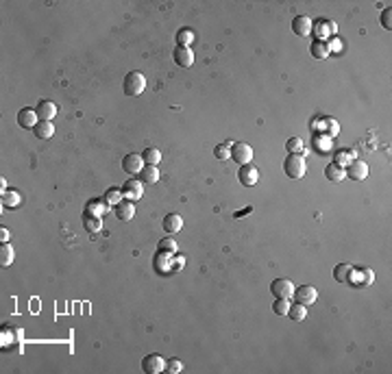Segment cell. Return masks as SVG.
Wrapping results in <instances>:
<instances>
[{
  "label": "cell",
  "instance_id": "cell-1",
  "mask_svg": "<svg viewBox=\"0 0 392 374\" xmlns=\"http://www.w3.org/2000/svg\"><path fill=\"white\" fill-rule=\"evenodd\" d=\"M20 342H22V331L13 324H5L0 331V346L3 350H18Z\"/></svg>",
  "mask_w": 392,
  "mask_h": 374
},
{
  "label": "cell",
  "instance_id": "cell-2",
  "mask_svg": "<svg viewBox=\"0 0 392 374\" xmlns=\"http://www.w3.org/2000/svg\"><path fill=\"white\" fill-rule=\"evenodd\" d=\"M283 172L290 176V179H301L307 172V163L303 155H287L283 161Z\"/></svg>",
  "mask_w": 392,
  "mask_h": 374
},
{
  "label": "cell",
  "instance_id": "cell-3",
  "mask_svg": "<svg viewBox=\"0 0 392 374\" xmlns=\"http://www.w3.org/2000/svg\"><path fill=\"white\" fill-rule=\"evenodd\" d=\"M146 89V76L142 72H129L124 76V94L127 96H140Z\"/></svg>",
  "mask_w": 392,
  "mask_h": 374
},
{
  "label": "cell",
  "instance_id": "cell-4",
  "mask_svg": "<svg viewBox=\"0 0 392 374\" xmlns=\"http://www.w3.org/2000/svg\"><path fill=\"white\" fill-rule=\"evenodd\" d=\"M231 159L238 163V166H246V163H251V159H253V148L248 146L246 142H235L231 146Z\"/></svg>",
  "mask_w": 392,
  "mask_h": 374
},
{
  "label": "cell",
  "instance_id": "cell-5",
  "mask_svg": "<svg viewBox=\"0 0 392 374\" xmlns=\"http://www.w3.org/2000/svg\"><path fill=\"white\" fill-rule=\"evenodd\" d=\"M294 283L290 279H274L272 281V285H270V292L274 294V298H287L290 300L294 296Z\"/></svg>",
  "mask_w": 392,
  "mask_h": 374
},
{
  "label": "cell",
  "instance_id": "cell-6",
  "mask_svg": "<svg viewBox=\"0 0 392 374\" xmlns=\"http://www.w3.org/2000/svg\"><path fill=\"white\" fill-rule=\"evenodd\" d=\"M372 281H375V272H372V270H357V268H351L349 277H346V283L357 285V287L370 285Z\"/></svg>",
  "mask_w": 392,
  "mask_h": 374
},
{
  "label": "cell",
  "instance_id": "cell-7",
  "mask_svg": "<svg viewBox=\"0 0 392 374\" xmlns=\"http://www.w3.org/2000/svg\"><path fill=\"white\" fill-rule=\"evenodd\" d=\"M142 194H144V183L137 181V179H131V181H127L122 185V198L124 200L135 202V200L142 198Z\"/></svg>",
  "mask_w": 392,
  "mask_h": 374
},
{
  "label": "cell",
  "instance_id": "cell-8",
  "mask_svg": "<svg viewBox=\"0 0 392 374\" xmlns=\"http://www.w3.org/2000/svg\"><path fill=\"white\" fill-rule=\"evenodd\" d=\"M166 361L168 359H163L161 355H146L142 361V370L146 374H161L166 370Z\"/></svg>",
  "mask_w": 392,
  "mask_h": 374
},
{
  "label": "cell",
  "instance_id": "cell-9",
  "mask_svg": "<svg viewBox=\"0 0 392 374\" xmlns=\"http://www.w3.org/2000/svg\"><path fill=\"white\" fill-rule=\"evenodd\" d=\"M238 181H240L244 187L257 185V181H259V170L253 168L251 163H246V166H240V170H238Z\"/></svg>",
  "mask_w": 392,
  "mask_h": 374
},
{
  "label": "cell",
  "instance_id": "cell-10",
  "mask_svg": "<svg viewBox=\"0 0 392 374\" xmlns=\"http://www.w3.org/2000/svg\"><path fill=\"white\" fill-rule=\"evenodd\" d=\"M344 170H346V176H351L353 181H364L368 176V163L362 159H353Z\"/></svg>",
  "mask_w": 392,
  "mask_h": 374
},
{
  "label": "cell",
  "instance_id": "cell-11",
  "mask_svg": "<svg viewBox=\"0 0 392 374\" xmlns=\"http://www.w3.org/2000/svg\"><path fill=\"white\" fill-rule=\"evenodd\" d=\"M292 298H297V303H301V305L310 307V305L316 303L318 292L314 290L312 285H301V287H297V290H294V296Z\"/></svg>",
  "mask_w": 392,
  "mask_h": 374
},
{
  "label": "cell",
  "instance_id": "cell-12",
  "mask_svg": "<svg viewBox=\"0 0 392 374\" xmlns=\"http://www.w3.org/2000/svg\"><path fill=\"white\" fill-rule=\"evenodd\" d=\"M314 29V22H312V18L310 16H297L292 20V31H294V35H299V37H307L312 33Z\"/></svg>",
  "mask_w": 392,
  "mask_h": 374
},
{
  "label": "cell",
  "instance_id": "cell-13",
  "mask_svg": "<svg viewBox=\"0 0 392 374\" xmlns=\"http://www.w3.org/2000/svg\"><path fill=\"white\" fill-rule=\"evenodd\" d=\"M122 170H124V172H129V174H140L144 170V157L137 155V153L127 155L122 159Z\"/></svg>",
  "mask_w": 392,
  "mask_h": 374
},
{
  "label": "cell",
  "instance_id": "cell-14",
  "mask_svg": "<svg viewBox=\"0 0 392 374\" xmlns=\"http://www.w3.org/2000/svg\"><path fill=\"white\" fill-rule=\"evenodd\" d=\"M172 59L176 65H181V68H189V65L194 63V50L185 48V46H176L172 52Z\"/></svg>",
  "mask_w": 392,
  "mask_h": 374
},
{
  "label": "cell",
  "instance_id": "cell-15",
  "mask_svg": "<svg viewBox=\"0 0 392 374\" xmlns=\"http://www.w3.org/2000/svg\"><path fill=\"white\" fill-rule=\"evenodd\" d=\"M157 274H172V255L170 253H157V257L153 261Z\"/></svg>",
  "mask_w": 392,
  "mask_h": 374
},
{
  "label": "cell",
  "instance_id": "cell-16",
  "mask_svg": "<svg viewBox=\"0 0 392 374\" xmlns=\"http://www.w3.org/2000/svg\"><path fill=\"white\" fill-rule=\"evenodd\" d=\"M37 122H39V115H37V111L35 109H22L18 113V124L22 129H35L37 127Z\"/></svg>",
  "mask_w": 392,
  "mask_h": 374
},
{
  "label": "cell",
  "instance_id": "cell-17",
  "mask_svg": "<svg viewBox=\"0 0 392 374\" xmlns=\"http://www.w3.org/2000/svg\"><path fill=\"white\" fill-rule=\"evenodd\" d=\"M312 144H314V148L318 150L320 155H329L331 150H333V137H329V135H325V133H316L312 137Z\"/></svg>",
  "mask_w": 392,
  "mask_h": 374
},
{
  "label": "cell",
  "instance_id": "cell-18",
  "mask_svg": "<svg viewBox=\"0 0 392 374\" xmlns=\"http://www.w3.org/2000/svg\"><path fill=\"white\" fill-rule=\"evenodd\" d=\"M135 215V205L131 200H122L120 205H116V218L120 222H131Z\"/></svg>",
  "mask_w": 392,
  "mask_h": 374
},
{
  "label": "cell",
  "instance_id": "cell-19",
  "mask_svg": "<svg viewBox=\"0 0 392 374\" xmlns=\"http://www.w3.org/2000/svg\"><path fill=\"white\" fill-rule=\"evenodd\" d=\"M37 115H39V120H48L52 122V117H57V104L52 102V100H42L37 104Z\"/></svg>",
  "mask_w": 392,
  "mask_h": 374
},
{
  "label": "cell",
  "instance_id": "cell-20",
  "mask_svg": "<svg viewBox=\"0 0 392 374\" xmlns=\"http://www.w3.org/2000/svg\"><path fill=\"white\" fill-rule=\"evenodd\" d=\"M181 228H183V218L179 213H168L166 218H163V231L166 233L172 235V233H179Z\"/></svg>",
  "mask_w": 392,
  "mask_h": 374
},
{
  "label": "cell",
  "instance_id": "cell-21",
  "mask_svg": "<svg viewBox=\"0 0 392 374\" xmlns=\"http://www.w3.org/2000/svg\"><path fill=\"white\" fill-rule=\"evenodd\" d=\"M33 133H35V137H39V140H50V137L55 135V127H52V122H48V120H39L37 127L33 129Z\"/></svg>",
  "mask_w": 392,
  "mask_h": 374
},
{
  "label": "cell",
  "instance_id": "cell-22",
  "mask_svg": "<svg viewBox=\"0 0 392 374\" xmlns=\"http://www.w3.org/2000/svg\"><path fill=\"white\" fill-rule=\"evenodd\" d=\"M312 33L316 35L318 42H325V39L329 37V33H336V24H333V22H318L312 29Z\"/></svg>",
  "mask_w": 392,
  "mask_h": 374
},
{
  "label": "cell",
  "instance_id": "cell-23",
  "mask_svg": "<svg viewBox=\"0 0 392 374\" xmlns=\"http://www.w3.org/2000/svg\"><path fill=\"white\" fill-rule=\"evenodd\" d=\"M325 176H327V181H331V183H340L346 176V170L336 166V163H329V166L325 168Z\"/></svg>",
  "mask_w": 392,
  "mask_h": 374
},
{
  "label": "cell",
  "instance_id": "cell-24",
  "mask_svg": "<svg viewBox=\"0 0 392 374\" xmlns=\"http://www.w3.org/2000/svg\"><path fill=\"white\" fill-rule=\"evenodd\" d=\"M20 202H22V196H20L16 189H7L3 194V205L7 209H16V207H20Z\"/></svg>",
  "mask_w": 392,
  "mask_h": 374
},
{
  "label": "cell",
  "instance_id": "cell-25",
  "mask_svg": "<svg viewBox=\"0 0 392 374\" xmlns=\"http://www.w3.org/2000/svg\"><path fill=\"white\" fill-rule=\"evenodd\" d=\"M140 176H142V183H146V185H153V183L159 181V170H157V166H144Z\"/></svg>",
  "mask_w": 392,
  "mask_h": 374
},
{
  "label": "cell",
  "instance_id": "cell-26",
  "mask_svg": "<svg viewBox=\"0 0 392 374\" xmlns=\"http://www.w3.org/2000/svg\"><path fill=\"white\" fill-rule=\"evenodd\" d=\"M305 144H303V140H301V137H290V140L285 142V150L290 155H303L305 157Z\"/></svg>",
  "mask_w": 392,
  "mask_h": 374
},
{
  "label": "cell",
  "instance_id": "cell-27",
  "mask_svg": "<svg viewBox=\"0 0 392 374\" xmlns=\"http://www.w3.org/2000/svg\"><path fill=\"white\" fill-rule=\"evenodd\" d=\"M107 211V202L105 200H89L87 202V215H96V218H101V215Z\"/></svg>",
  "mask_w": 392,
  "mask_h": 374
},
{
  "label": "cell",
  "instance_id": "cell-28",
  "mask_svg": "<svg viewBox=\"0 0 392 374\" xmlns=\"http://www.w3.org/2000/svg\"><path fill=\"white\" fill-rule=\"evenodd\" d=\"M11 264H13V246L7 241V244L0 246V266L9 268Z\"/></svg>",
  "mask_w": 392,
  "mask_h": 374
},
{
  "label": "cell",
  "instance_id": "cell-29",
  "mask_svg": "<svg viewBox=\"0 0 392 374\" xmlns=\"http://www.w3.org/2000/svg\"><path fill=\"white\" fill-rule=\"evenodd\" d=\"M194 42V31L192 29H181L176 31V46H185L189 48V44Z\"/></svg>",
  "mask_w": 392,
  "mask_h": 374
},
{
  "label": "cell",
  "instance_id": "cell-30",
  "mask_svg": "<svg viewBox=\"0 0 392 374\" xmlns=\"http://www.w3.org/2000/svg\"><path fill=\"white\" fill-rule=\"evenodd\" d=\"M353 159H355V153H351V150H340V153H336V157H333V163L340 168H346Z\"/></svg>",
  "mask_w": 392,
  "mask_h": 374
},
{
  "label": "cell",
  "instance_id": "cell-31",
  "mask_svg": "<svg viewBox=\"0 0 392 374\" xmlns=\"http://www.w3.org/2000/svg\"><path fill=\"white\" fill-rule=\"evenodd\" d=\"M287 316H290L294 322H301V320H305L307 318V307L305 305H301V303H297V305H290V311H287Z\"/></svg>",
  "mask_w": 392,
  "mask_h": 374
},
{
  "label": "cell",
  "instance_id": "cell-32",
  "mask_svg": "<svg viewBox=\"0 0 392 374\" xmlns=\"http://www.w3.org/2000/svg\"><path fill=\"white\" fill-rule=\"evenodd\" d=\"M83 224H85V228H87L89 233H101L103 231V222H101V218H96V215H87V213H85Z\"/></svg>",
  "mask_w": 392,
  "mask_h": 374
},
{
  "label": "cell",
  "instance_id": "cell-33",
  "mask_svg": "<svg viewBox=\"0 0 392 374\" xmlns=\"http://www.w3.org/2000/svg\"><path fill=\"white\" fill-rule=\"evenodd\" d=\"M142 157H144V163H146V166H157V163L161 161V153L157 148H146Z\"/></svg>",
  "mask_w": 392,
  "mask_h": 374
},
{
  "label": "cell",
  "instance_id": "cell-34",
  "mask_svg": "<svg viewBox=\"0 0 392 374\" xmlns=\"http://www.w3.org/2000/svg\"><path fill=\"white\" fill-rule=\"evenodd\" d=\"M231 146H233L231 142H229V144H220V146H216V148H214V155H216V159H220V161H225V159H231Z\"/></svg>",
  "mask_w": 392,
  "mask_h": 374
},
{
  "label": "cell",
  "instance_id": "cell-35",
  "mask_svg": "<svg viewBox=\"0 0 392 374\" xmlns=\"http://www.w3.org/2000/svg\"><path fill=\"white\" fill-rule=\"evenodd\" d=\"M310 50H312V55L316 57V59H327V57H329V50H327V44H325V42H318V39L312 44V48H310Z\"/></svg>",
  "mask_w": 392,
  "mask_h": 374
},
{
  "label": "cell",
  "instance_id": "cell-36",
  "mask_svg": "<svg viewBox=\"0 0 392 374\" xmlns=\"http://www.w3.org/2000/svg\"><path fill=\"white\" fill-rule=\"evenodd\" d=\"M351 268L349 264H340L333 268V277H336V281H340V283H346V277H349V272H351Z\"/></svg>",
  "mask_w": 392,
  "mask_h": 374
},
{
  "label": "cell",
  "instance_id": "cell-37",
  "mask_svg": "<svg viewBox=\"0 0 392 374\" xmlns=\"http://www.w3.org/2000/svg\"><path fill=\"white\" fill-rule=\"evenodd\" d=\"M272 311L277 313V316H287V311H290V300L287 298H277L272 305Z\"/></svg>",
  "mask_w": 392,
  "mask_h": 374
},
{
  "label": "cell",
  "instance_id": "cell-38",
  "mask_svg": "<svg viewBox=\"0 0 392 374\" xmlns=\"http://www.w3.org/2000/svg\"><path fill=\"white\" fill-rule=\"evenodd\" d=\"M318 127L327 129V133H325V135H329V137H333V135H338V133H340V124H338L336 120H331V117H327V120H323V122L318 124Z\"/></svg>",
  "mask_w": 392,
  "mask_h": 374
},
{
  "label": "cell",
  "instance_id": "cell-39",
  "mask_svg": "<svg viewBox=\"0 0 392 374\" xmlns=\"http://www.w3.org/2000/svg\"><path fill=\"white\" fill-rule=\"evenodd\" d=\"M124 198H122V189H109L107 194H105V202H107V205H120Z\"/></svg>",
  "mask_w": 392,
  "mask_h": 374
},
{
  "label": "cell",
  "instance_id": "cell-40",
  "mask_svg": "<svg viewBox=\"0 0 392 374\" xmlns=\"http://www.w3.org/2000/svg\"><path fill=\"white\" fill-rule=\"evenodd\" d=\"M157 248H159L161 253H170V255H174V253H176V241H174L172 237H163V239L159 241V246H157Z\"/></svg>",
  "mask_w": 392,
  "mask_h": 374
},
{
  "label": "cell",
  "instance_id": "cell-41",
  "mask_svg": "<svg viewBox=\"0 0 392 374\" xmlns=\"http://www.w3.org/2000/svg\"><path fill=\"white\" fill-rule=\"evenodd\" d=\"M181 370H183V361H181V359H168V361H166V372L179 374Z\"/></svg>",
  "mask_w": 392,
  "mask_h": 374
},
{
  "label": "cell",
  "instance_id": "cell-42",
  "mask_svg": "<svg viewBox=\"0 0 392 374\" xmlns=\"http://www.w3.org/2000/svg\"><path fill=\"white\" fill-rule=\"evenodd\" d=\"M183 266H185V257L183 255H172V274L176 270H183Z\"/></svg>",
  "mask_w": 392,
  "mask_h": 374
},
{
  "label": "cell",
  "instance_id": "cell-43",
  "mask_svg": "<svg viewBox=\"0 0 392 374\" xmlns=\"http://www.w3.org/2000/svg\"><path fill=\"white\" fill-rule=\"evenodd\" d=\"M327 44V50H329V55L331 52H340L342 50V42H340V39L336 37V39H329V42H325Z\"/></svg>",
  "mask_w": 392,
  "mask_h": 374
},
{
  "label": "cell",
  "instance_id": "cell-44",
  "mask_svg": "<svg viewBox=\"0 0 392 374\" xmlns=\"http://www.w3.org/2000/svg\"><path fill=\"white\" fill-rule=\"evenodd\" d=\"M381 26H383V29H392V13L390 11H383L381 13Z\"/></svg>",
  "mask_w": 392,
  "mask_h": 374
},
{
  "label": "cell",
  "instance_id": "cell-45",
  "mask_svg": "<svg viewBox=\"0 0 392 374\" xmlns=\"http://www.w3.org/2000/svg\"><path fill=\"white\" fill-rule=\"evenodd\" d=\"M0 239H3V244H7V241H9V231H7L5 226L0 228Z\"/></svg>",
  "mask_w": 392,
  "mask_h": 374
}]
</instances>
